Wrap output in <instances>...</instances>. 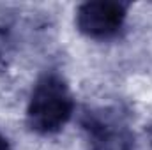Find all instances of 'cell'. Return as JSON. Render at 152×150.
Segmentation results:
<instances>
[{
	"label": "cell",
	"instance_id": "obj_1",
	"mask_svg": "<svg viewBox=\"0 0 152 150\" xmlns=\"http://www.w3.org/2000/svg\"><path fill=\"white\" fill-rule=\"evenodd\" d=\"M75 113V95L66 78L57 71H46L37 78L28 95L25 120L32 133L51 136L60 133Z\"/></svg>",
	"mask_w": 152,
	"mask_h": 150
},
{
	"label": "cell",
	"instance_id": "obj_2",
	"mask_svg": "<svg viewBox=\"0 0 152 150\" xmlns=\"http://www.w3.org/2000/svg\"><path fill=\"white\" fill-rule=\"evenodd\" d=\"M81 129L90 150H133V131L118 108H92L81 115Z\"/></svg>",
	"mask_w": 152,
	"mask_h": 150
},
{
	"label": "cell",
	"instance_id": "obj_3",
	"mask_svg": "<svg viewBox=\"0 0 152 150\" xmlns=\"http://www.w3.org/2000/svg\"><path fill=\"white\" fill-rule=\"evenodd\" d=\"M129 5L115 0H94L78 5L75 25L80 34L94 41L117 37L126 25Z\"/></svg>",
	"mask_w": 152,
	"mask_h": 150
},
{
	"label": "cell",
	"instance_id": "obj_4",
	"mask_svg": "<svg viewBox=\"0 0 152 150\" xmlns=\"http://www.w3.org/2000/svg\"><path fill=\"white\" fill-rule=\"evenodd\" d=\"M0 150H12L9 140H7V136L2 133V129H0Z\"/></svg>",
	"mask_w": 152,
	"mask_h": 150
}]
</instances>
